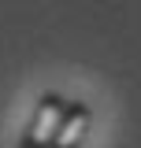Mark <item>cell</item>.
<instances>
[{"label":"cell","instance_id":"cell-1","mask_svg":"<svg viewBox=\"0 0 141 148\" xmlns=\"http://www.w3.org/2000/svg\"><path fill=\"white\" fill-rule=\"evenodd\" d=\"M67 96L59 92H41L37 96V108H34V119L26 122L22 137H19V148H52L56 141V130L67 115Z\"/></svg>","mask_w":141,"mask_h":148},{"label":"cell","instance_id":"cell-2","mask_svg":"<svg viewBox=\"0 0 141 148\" xmlns=\"http://www.w3.org/2000/svg\"><path fill=\"white\" fill-rule=\"evenodd\" d=\"M89 119H93V111L82 100H70L67 115H63V122L56 130L52 148H82V141H86V133H89Z\"/></svg>","mask_w":141,"mask_h":148}]
</instances>
